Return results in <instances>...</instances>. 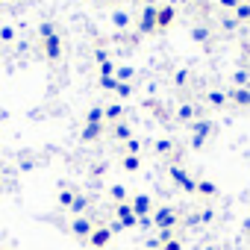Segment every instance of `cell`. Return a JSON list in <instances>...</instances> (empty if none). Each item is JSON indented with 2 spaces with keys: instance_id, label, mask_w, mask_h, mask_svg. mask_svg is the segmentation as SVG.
I'll return each instance as SVG.
<instances>
[{
  "instance_id": "6da1fadb",
  "label": "cell",
  "mask_w": 250,
  "mask_h": 250,
  "mask_svg": "<svg viewBox=\"0 0 250 250\" xmlns=\"http://www.w3.org/2000/svg\"><path fill=\"white\" fill-rule=\"evenodd\" d=\"M39 36H42V56H44L47 62H59L62 53H65V47H62V39H59L56 27H53L50 21H44V24L39 27Z\"/></svg>"
},
{
  "instance_id": "7a4b0ae2",
  "label": "cell",
  "mask_w": 250,
  "mask_h": 250,
  "mask_svg": "<svg viewBox=\"0 0 250 250\" xmlns=\"http://www.w3.org/2000/svg\"><path fill=\"white\" fill-rule=\"evenodd\" d=\"M188 130H191V147H203L209 142V136H212V121L197 118V121L188 124Z\"/></svg>"
},
{
  "instance_id": "3957f363",
  "label": "cell",
  "mask_w": 250,
  "mask_h": 250,
  "mask_svg": "<svg viewBox=\"0 0 250 250\" xmlns=\"http://www.w3.org/2000/svg\"><path fill=\"white\" fill-rule=\"evenodd\" d=\"M150 218H153V227H156V229H174L177 221H180L177 209H171V206H159V209H153Z\"/></svg>"
},
{
  "instance_id": "277c9868",
  "label": "cell",
  "mask_w": 250,
  "mask_h": 250,
  "mask_svg": "<svg viewBox=\"0 0 250 250\" xmlns=\"http://www.w3.org/2000/svg\"><path fill=\"white\" fill-rule=\"evenodd\" d=\"M136 27H139V33H142V36L156 33V3H147V6L142 9V15H139Z\"/></svg>"
},
{
  "instance_id": "5b68a950",
  "label": "cell",
  "mask_w": 250,
  "mask_h": 250,
  "mask_svg": "<svg viewBox=\"0 0 250 250\" xmlns=\"http://www.w3.org/2000/svg\"><path fill=\"white\" fill-rule=\"evenodd\" d=\"M68 229H71V235H74V238L88 241V235H91V229H94V221H91V218H85V215H77V218L68 224Z\"/></svg>"
},
{
  "instance_id": "8992f818",
  "label": "cell",
  "mask_w": 250,
  "mask_h": 250,
  "mask_svg": "<svg viewBox=\"0 0 250 250\" xmlns=\"http://www.w3.org/2000/svg\"><path fill=\"white\" fill-rule=\"evenodd\" d=\"M115 221L124 227V229H130V227H139V218L133 212L130 203H115Z\"/></svg>"
},
{
  "instance_id": "52a82bcc",
  "label": "cell",
  "mask_w": 250,
  "mask_h": 250,
  "mask_svg": "<svg viewBox=\"0 0 250 250\" xmlns=\"http://www.w3.org/2000/svg\"><path fill=\"white\" fill-rule=\"evenodd\" d=\"M109 241H112V229H109L106 224H94V229H91V235H88V244H91L94 250H103V247H109Z\"/></svg>"
},
{
  "instance_id": "ba28073f",
  "label": "cell",
  "mask_w": 250,
  "mask_h": 250,
  "mask_svg": "<svg viewBox=\"0 0 250 250\" xmlns=\"http://www.w3.org/2000/svg\"><path fill=\"white\" fill-rule=\"evenodd\" d=\"M174 21H177V6H171V3L156 6V30H168V27H174Z\"/></svg>"
},
{
  "instance_id": "9c48e42d",
  "label": "cell",
  "mask_w": 250,
  "mask_h": 250,
  "mask_svg": "<svg viewBox=\"0 0 250 250\" xmlns=\"http://www.w3.org/2000/svg\"><path fill=\"white\" fill-rule=\"evenodd\" d=\"M130 206H133V212H136V218H145V215H153V200H150V194H136V197L130 200Z\"/></svg>"
},
{
  "instance_id": "30bf717a",
  "label": "cell",
  "mask_w": 250,
  "mask_h": 250,
  "mask_svg": "<svg viewBox=\"0 0 250 250\" xmlns=\"http://www.w3.org/2000/svg\"><path fill=\"white\" fill-rule=\"evenodd\" d=\"M227 97H229L232 106H238V109H250V88H229Z\"/></svg>"
},
{
  "instance_id": "8fae6325",
  "label": "cell",
  "mask_w": 250,
  "mask_h": 250,
  "mask_svg": "<svg viewBox=\"0 0 250 250\" xmlns=\"http://www.w3.org/2000/svg\"><path fill=\"white\" fill-rule=\"evenodd\" d=\"M121 118H124V106H121V103H109V106H103V121L121 124Z\"/></svg>"
},
{
  "instance_id": "7c38bea8",
  "label": "cell",
  "mask_w": 250,
  "mask_h": 250,
  "mask_svg": "<svg viewBox=\"0 0 250 250\" xmlns=\"http://www.w3.org/2000/svg\"><path fill=\"white\" fill-rule=\"evenodd\" d=\"M177 121H183V124L197 121V106H194V103H183V106L177 109Z\"/></svg>"
},
{
  "instance_id": "4fadbf2b",
  "label": "cell",
  "mask_w": 250,
  "mask_h": 250,
  "mask_svg": "<svg viewBox=\"0 0 250 250\" xmlns=\"http://www.w3.org/2000/svg\"><path fill=\"white\" fill-rule=\"evenodd\" d=\"M100 133H103V124H85V127H83V142L88 145V142H97L100 139Z\"/></svg>"
},
{
  "instance_id": "5bb4252c",
  "label": "cell",
  "mask_w": 250,
  "mask_h": 250,
  "mask_svg": "<svg viewBox=\"0 0 250 250\" xmlns=\"http://www.w3.org/2000/svg\"><path fill=\"white\" fill-rule=\"evenodd\" d=\"M206 103H209L212 109H221V106H227V103H229V97H227V91H218V88H212V91L206 94Z\"/></svg>"
},
{
  "instance_id": "9a60e30c",
  "label": "cell",
  "mask_w": 250,
  "mask_h": 250,
  "mask_svg": "<svg viewBox=\"0 0 250 250\" xmlns=\"http://www.w3.org/2000/svg\"><path fill=\"white\" fill-rule=\"evenodd\" d=\"M168 177H171V183H177L180 188L188 183V171H186L183 165H171V168H168Z\"/></svg>"
},
{
  "instance_id": "2e32d148",
  "label": "cell",
  "mask_w": 250,
  "mask_h": 250,
  "mask_svg": "<svg viewBox=\"0 0 250 250\" xmlns=\"http://www.w3.org/2000/svg\"><path fill=\"white\" fill-rule=\"evenodd\" d=\"M232 18H235L238 24H247V21H250V0H241V3L232 9Z\"/></svg>"
},
{
  "instance_id": "e0dca14e",
  "label": "cell",
  "mask_w": 250,
  "mask_h": 250,
  "mask_svg": "<svg viewBox=\"0 0 250 250\" xmlns=\"http://www.w3.org/2000/svg\"><path fill=\"white\" fill-rule=\"evenodd\" d=\"M112 24H115V30H127V27L133 24V18H130V12L115 9V15H112Z\"/></svg>"
},
{
  "instance_id": "ac0fdd59",
  "label": "cell",
  "mask_w": 250,
  "mask_h": 250,
  "mask_svg": "<svg viewBox=\"0 0 250 250\" xmlns=\"http://www.w3.org/2000/svg\"><path fill=\"white\" fill-rule=\"evenodd\" d=\"M194 194H203V197H215L218 194V186L212 180H197V191Z\"/></svg>"
},
{
  "instance_id": "d6986e66",
  "label": "cell",
  "mask_w": 250,
  "mask_h": 250,
  "mask_svg": "<svg viewBox=\"0 0 250 250\" xmlns=\"http://www.w3.org/2000/svg\"><path fill=\"white\" fill-rule=\"evenodd\" d=\"M112 136H115L118 142H130V139H133V130H130V124H124V121H121V124H115Z\"/></svg>"
},
{
  "instance_id": "ffe728a7",
  "label": "cell",
  "mask_w": 250,
  "mask_h": 250,
  "mask_svg": "<svg viewBox=\"0 0 250 250\" xmlns=\"http://www.w3.org/2000/svg\"><path fill=\"white\" fill-rule=\"evenodd\" d=\"M74 197H77L74 188H62V191H59V206H62V209H71V206H74Z\"/></svg>"
},
{
  "instance_id": "44dd1931",
  "label": "cell",
  "mask_w": 250,
  "mask_h": 250,
  "mask_svg": "<svg viewBox=\"0 0 250 250\" xmlns=\"http://www.w3.org/2000/svg\"><path fill=\"white\" fill-rule=\"evenodd\" d=\"M121 168H124V171H139V168H142V156H130V153H127V156L121 159Z\"/></svg>"
},
{
  "instance_id": "7402d4cb",
  "label": "cell",
  "mask_w": 250,
  "mask_h": 250,
  "mask_svg": "<svg viewBox=\"0 0 250 250\" xmlns=\"http://www.w3.org/2000/svg\"><path fill=\"white\" fill-rule=\"evenodd\" d=\"M85 124H103V106H91L85 112Z\"/></svg>"
},
{
  "instance_id": "603a6c76",
  "label": "cell",
  "mask_w": 250,
  "mask_h": 250,
  "mask_svg": "<svg viewBox=\"0 0 250 250\" xmlns=\"http://www.w3.org/2000/svg\"><path fill=\"white\" fill-rule=\"evenodd\" d=\"M133 77H136V71H133L130 65H124V68H118V71H115V80H118V83H130Z\"/></svg>"
},
{
  "instance_id": "cb8c5ba5",
  "label": "cell",
  "mask_w": 250,
  "mask_h": 250,
  "mask_svg": "<svg viewBox=\"0 0 250 250\" xmlns=\"http://www.w3.org/2000/svg\"><path fill=\"white\" fill-rule=\"evenodd\" d=\"M85 209H88V197H85V194H77V197H74V206H71V212H74V215H83Z\"/></svg>"
},
{
  "instance_id": "d4e9b609",
  "label": "cell",
  "mask_w": 250,
  "mask_h": 250,
  "mask_svg": "<svg viewBox=\"0 0 250 250\" xmlns=\"http://www.w3.org/2000/svg\"><path fill=\"white\" fill-rule=\"evenodd\" d=\"M109 197H112L115 203H127V188H124V186H112V188H109Z\"/></svg>"
},
{
  "instance_id": "484cf974",
  "label": "cell",
  "mask_w": 250,
  "mask_h": 250,
  "mask_svg": "<svg viewBox=\"0 0 250 250\" xmlns=\"http://www.w3.org/2000/svg\"><path fill=\"white\" fill-rule=\"evenodd\" d=\"M0 42H3V44H12V42H15V27H9V24L0 27Z\"/></svg>"
},
{
  "instance_id": "4316f807",
  "label": "cell",
  "mask_w": 250,
  "mask_h": 250,
  "mask_svg": "<svg viewBox=\"0 0 250 250\" xmlns=\"http://www.w3.org/2000/svg\"><path fill=\"white\" fill-rule=\"evenodd\" d=\"M115 71H118V68H115V62H112V59H109V62H103V65H97V74H100V77H115Z\"/></svg>"
},
{
  "instance_id": "83f0119b",
  "label": "cell",
  "mask_w": 250,
  "mask_h": 250,
  "mask_svg": "<svg viewBox=\"0 0 250 250\" xmlns=\"http://www.w3.org/2000/svg\"><path fill=\"white\" fill-rule=\"evenodd\" d=\"M191 39H194L197 44H203V42L209 39V30H206V27H194V30H191Z\"/></svg>"
},
{
  "instance_id": "f1b7e54d",
  "label": "cell",
  "mask_w": 250,
  "mask_h": 250,
  "mask_svg": "<svg viewBox=\"0 0 250 250\" xmlns=\"http://www.w3.org/2000/svg\"><path fill=\"white\" fill-rule=\"evenodd\" d=\"M115 94H118V97H130V94H133V85H130V83H118V85H115Z\"/></svg>"
},
{
  "instance_id": "f546056e",
  "label": "cell",
  "mask_w": 250,
  "mask_h": 250,
  "mask_svg": "<svg viewBox=\"0 0 250 250\" xmlns=\"http://www.w3.org/2000/svg\"><path fill=\"white\" fill-rule=\"evenodd\" d=\"M127 153H130V156H139V153H142V142H139V139H130V142H127Z\"/></svg>"
},
{
  "instance_id": "4dcf8cb0",
  "label": "cell",
  "mask_w": 250,
  "mask_h": 250,
  "mask_svg": "<svg viewBox=\"0 0 250 250\" xmlns=\"http://www.w3.org/2000/svg\"><path fill=\"white\" fill-rule=\"evenodd\" d=\"M115 85H118V80H115V77H100V88L115 91Z\"/></svg>"
},
{
  "instance_id": "1f68e13d",
  "label": "cell",
  "mask_w": 250,
  "mask_h": 250,
  "mask_svg": "<svg viewBox=\"0 0 250 250\" xmlns=\"http://www.w3.org/2000/svg\"><path fill=\"white\" fill-rule=\"evenodd\" d=\"M159 250H183V241H180V238H171V241L159 244Z\"/></svg>"
},
{
  "instance_id": "d6a6232c",
  "label": "cell",
  "mask_w": 250,
  "mask_h": 250,
  "mask_svg": "<svg viewBox=\"0 0 250 250\" xmlns=\"http://www.w3.org/2000/svg\"><path fill=\"white\" fill-rule=\"evenodd\" d=\"M221 24H224V30H227V33H232V30L238 27V21H235V18H224Z\"/></svg>"
},
{
  "instance_id": "836d02e7",
  "label": "cell",
  "mask_w": 250,
  "mask_h": 250,
  "mask_svg": "<svg viewBox=\"0 0 250 250\" xmlns=\"http://www.w3.org/2000/svg\"><path fill=\"white\" fill-rule=\"evenodd\" d=\"M94 62H97V65H103V62H109V56H106V50H94Z\"/></svg>"
},
{
  "instance_id": "e575fe53",
  "label": "cell",
  "mask_w": 250,
  "mask_h": 250,
  "mask_svg": "<svg viewBox=\"0 0 250 250\" xmlns=\"http://www.w3.org/2000/svg\"><path fill=\"white\" fill-rule=\"evenodd\" d=\"M218 3H221V6H224V9H235V6H238V3H241V0H218Z\"/></svg>"
},
{
  "instance_id": "d590c367",
  "label": "cell",
  "mask_w": 250,
  "mask_h": 250,
  "mask_svg": "<svg viewBox=\"0 0 250 250\" xmlns=\"http://www.w3.org/2000/svg\"><path fill=\"white\" fill-rule=\"evenodd\" d=\"M186 80H188V71H177V77H174V83H177V85H183Z\"/></svg>"
},
{
  "instance_id": "8d00e7d4",
  "label": "cell",
  "mask_w": 250,
  "mask_h": 250,
  "mask_svg": "<svg viewBox=\"0 0 250 250\" xmlns=\"http://www.w3.org/2000/svg\"><path fill=\"white\" fill-rule=\"evenodd\" d=\"M139 227H142V229H147V227H153V218H150V215H145V218H139Z\"/></svg>"
},
{
  "instance_id": "74e56055",
  "label": "cell",
  "mask_w": 250,
  "mask_h": 250,
  "mask_svg": "<svg viewBox=\"0 0 250 250\" xmlns=\"http://www.w3.org/2000/svg\"><path fill=\"white\" fill-rule=\"evenodd\" d=\"M156 150H159V153H171V142H159Z\"/></svg>"
},
{
  "instance_id": "f35d334b",
  "label": "cell",
  "mask_w": 250,
  "mask_h": 250,
  "mask_svg": "<svg viewBox=\"0 0 250 250\" xmlns=\"http://www.w3.org/2000/svg\"><path fill=\"white\" fill-rule=\"evenodd\" d=\"M100 3H109V6H118V3H121V0H100Z\"/></svg>"
},
{
  "instance_id": "ab89813d",
  "label": "cell",
  "mask_w": 250,
  "mask_h": 250,
  "mask_svg": "<svg viewBox=\"0 0 250 250\" xmlns=\"http://www.w3.org/2000/svg\"><path fill=\"white\" fill-rule=\"evenodd\" d=\"M168 3H171V6H177V3H186V0H168Z\"/></svg>"
},
{
  "instance_id": "60d3db41",
  "label": "cell",
  "mask_w": 250,
  "mask_h": 250,
  "mask_svg": "<svg viewBox=\"0 0 250 250\" xmlns=\"http://www.w3.org/2000/svg\"><path fill=\"white\" fill-rule=\"evenodd\" d=\"M206 250H215V247H206Z\"/></svg>"
},
{
  "instance_id": "b9f144b4",
  "label": "cell",
  "mask_w": 250,
  "mask_h": 250,
  "mask_svg": "<svg viewBox=\"0 0 250 250\" xmlns=\"http://www.w3.org/2000/svg\"><path fill=\"white\" fill-rule=\"evenodd\" d=\"M94 3H100V0H94Z\"/></svg>"
}]
</instances>
